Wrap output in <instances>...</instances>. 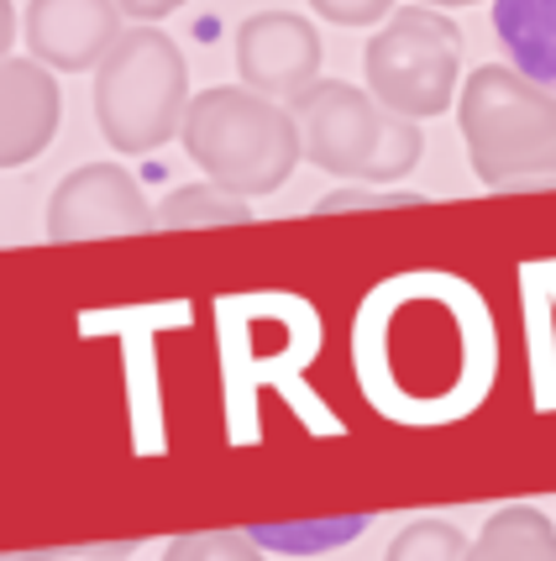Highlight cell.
I'll use <instances>...</instances> for the list:
<instances>
[{"instance_id":"obj_1","label":"cell","mask_w":556,"mask_h":561,"mask_svg":"<svg viewBox=\"0 0 556 561\" xmlns=\"http://www.w3.org/2000/svg\"><path fill=\"white\" fill-rule=\"evenodd\" d=\"M462 142L488 190H552L556 184V90L509 64L467 73L457 95Z\"/></svg>"},{"instance_id":"obj_2","label":"cell","mask_w":556,"mask_h":561,"mask_svg":"<svg viewBox=\"0 0 556 561\" xmlns=\"http://www.w3.org/2000/svg\"><path fill=\"white\" fill-rule=\"evenodd\" d=\"M179 142L211 184L242 199H263L290 184L294 163L305 158L299 122L279 100L258 95L247 84H216L190 95Z\"/></svg>"},{"instance_id":"obj_3","label":"cell","mask_w":556,"mask_h":561,"mask_svg":"<svg viewBox=\"0 0 556 561\" xmlns=\"http://www.w3.org/2000/svg\"><path fill=\"white\" fill-rule=\"evenodd\" d=\"M190 69L169 32L126 26L122 43L95 69V126L122 158L158 152L184 131Z\"/></svg>"},{"instance_id":"obj_4","label":"cell","mask_w":556,"mask_h":561,"mask_svg":"<svg viewBox=\"0 0 556 561\" xmlns=\"http://www.w3.org/2000/svg\"><path fill=\"white\" fill-rule=\"evenodd\" d=\"M294 122L305 142V163L358 184H394L425 152L420 122L394 116L367 90L341 79H320L310 95L294 100Z\"/></svg>"},{"instance_id":"obj_5","label":"cell","mask_w":556,"mask_h":561,"mask_svg":"<svg viewBox=\"0 0 556 561\" xmlns=\"http://www.w3.org/2000/svg\"><path fill=\"white\" fill-rule=\"evenodd\" d=\"M367 95L405 122H431L457 100L462 79V26L435 5L394 11L363 53Z\"/></svg>"},{"instance_id":"obj_6","label":"cell","mask_w":556,"mask_h":561,"mask_svg":"<svg viewBox=\"0 0 556 561\" xmlns=\"http://www.w3.org/2000/svg\"><path fill=\"white\" fill-rule=\"evenodd\" d=\"M158 210L147 205L143 184L122 163H84L48 199V242H100V237H137L152 231Z\"/></svg>"},{"instance_id":"obj_7","label":"cell","mask_w":556,"mask_h":561,"mask_svg":"<svg viewBox=\"0 0 556 561\" xmlns=\"http://www.w3.org/2000/svg\"><path fill=\"white\" fill-rule=\"evenodd\" d=\"M320 32L294 11H258L237 26V73L268 100H299L320 84Z\"/></svg>"},{"instance_id":"obj_8","label":"cell","mask_w":556,"mask_h":561,"mask_svg":"<svg viewBox=\"0 0 556 561\" xmlns=\"http://www.w3.org/2000/svg\"><path fill=\"white\" fill-rule=\"evenodd\" d=\"M116 0H32L26 5V48L43 69L84 73L100 69L105 53L122 43Z\"/></svg>"},{"instance_id":"obj_9","label":"cell","mask_w":556,"mask_h":561,"mask_svg":"<svg viewBox=\"0 0 556 561\" xmlns=\"http://www.w3.org/2000/svg\"><path fill=\"white\" fill-rule=\"evenodd\" d=\"M64 122V95L37 58L0 64V169L37 163Z\"/></svg>"},{"instance_id":"obj_10","label":"cell","mask_w":556,"mask_h":561,"mask_svg":"<svg viewBox=\"0 0 556 561\" xmlns=\"http://www.w3.org/2000/svg\"><path fill=\"white\" fill-rule=\"evenodd\" d=\"M493 37L509 69L556 90V0H493Z\"/></svg>"},{"instance_id":"obj_11","label":"cell","mask_w":556,"mask_h":561,"mask_svg":"<svg viewBox=\"0 0 556 561\" xmlns=\"http://www.w3.org/2000/svg\"><path fill=\"white\" fill-rule=\"evenodd\" d=\"M467 561H556V525L535 504H509L473 536Z\"/></svg>"},{"instance_id":"obj_12","label":"cell","mask_w":556,"mask_h":561,"mask_svg":"<svg viewBox=\"0 0 556 561\" xmlns=\"http://www.w3.org/2000/svg\"><path fill=\"white\" fill-rule=\"evenodd\" d=\"M373 514H337V519H290V525H252L247 536L273 557H320V551H341L352 540H363Z\"/></svg>"},{"instance_id":"obj_13","label":"cell","mask_w":556,"mask_h":561,"mask_svg":"<svg viewBox=\"0 0 556 561\" xmlns=\"http://www.w3.org/2000/svg\"><path fill=\"white\" fill-rule=\"evenodd\" d=\"M252 220V205L242 195H231V190H220V184H184V190H173L163 205H158V226H169V231H190V226H247Z\"/></svg>"},{"instance_id":"obj_14","label":"cell","mask_w":556,"mask_h":561,"mask_svg":"<svg viewBox=\"0 0 556 561\" xmlns=\"http://www.w3.org/2000/svg\"><path fill=\"white\" fill-rule=\"evenodd\" d=\"M467 546L473 540L462 536L452 519H410L388 540L384 561H467Z\"/></svg>"},{"instance_id":"obj_15","label":"cell","mask_w":556,"mask_h":561,"mask_svg":"<svg viewBox=\"0 0 556 561\" xmlns=\"http://www.w3.org/2000/svg\"><path fill=\"white\" fill-rule=\"evenodd\" d=\"M268 551L247 530H200V536H173L163 561H263Z\"/></svg>"},{"instance_id":"obj_16","label":"cell","mask_w":556,"mask_h":561,"mask_svg":"<svg viewBox=\"0 0 556 561\" xmlns=\"http://www.w3.org/2000/svg\"><path fill=\"white\" fill-rule=\"evenodd\" d=\"M315 5V16L320 22H331V26H378L394 16V0H310Z\"/></svg>"},{"instance_id":"obj_17","label":"cell","mask_w":556,"mask_h":561,"mask_svg":"<svg viewBox=\"0 0 556 561\" xmlns=\"http://www.w3.org/2000/svg\"><path fill=\"white\" fill-rule=\"evenodd\" d=\"M378 205H425V195H415V190H399V195H367V190H337V195H326L315 210L320 216H337V210H378Z\"/></svg>"},{"instance_id":"obj_18","label":"cell","mask_w":556,"mask_h":561,"mask_svg":"<svg viewBox=\"0 0 556 561\" xmlns=\"http://www.w3.org/2000/svg\"><path fill=\"white\" fill-rule=\"evenodd\" d=\"M122 5V16H132V22H143V26H152V22H163V16H173L184 0H116Z\"/></svg>"},{"instance_id":"obj_19","label":"cell","mask_w":556,"mask_h":561,"mask_svg":"<svg viewBox=\"0 0 556 561\" xmlns=\"http://www.w3.org/2000/svg\"><path fill=\"white\" fill-rule=\"evenodd\" d=\"M11 43H16V5H11V0H0V64H5Z\"/></svg>"},{"instance_id":"obj_20","label":"cell","mask_w":556,"mask_h":561,"mask_svg":"<svg viewBox=\"0 0 556 561\" xmlns=\"http://www.w3.org/2000/svg\"><path fill=\"white\" fill-rule=\"evenodd\" d=\"M420 5H435V11H457V5H478V0H420Z\"/></svg>"},{"instance_id":"obj_21","label":"cell","mask_w":556,"mask_h":561,"mask_svg":"<svg viewBox=\"0 0 556 561\" xmlns=\"http://www.w3.org/2000/svg\"><path fill=\"white\" fill-rule=\"evenodd\" d=\"M95 561H126V546H111V551H100Z\"/></svg>"},{"instance_id":"obj_22","label":"cell","mask_w":556,"mask_h":561,"mask_svg":"<svg viewBox=\"0 0 556 561\" xmlns=\"http://www.w3.org/2000/svg\"><path fill=\"white\" fill-rule=\"evenodd\" d=\"M53 551H32V557H0V561H48Z\"/></svg>"}]
</instances>
